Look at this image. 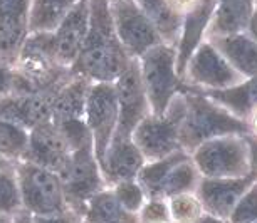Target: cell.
I'll return each mask as SVG.
<instances>
[{
	"label": "cell",
	"mask_w": 257,
	"mask_h": 223,
	"mask_svg": "<svg viewBox=\"0 0 257 223\" xmlns=\"http://www.w3.org/2000/svg\"><path fill=\"white\" fill-rule=\"evenodd\" d=\"M130 61L132 57L126 54L116 37L109 2L91 0L88 36L71 72L86 77L89 82H114Z\"/></svg>",
	"instance_id": "6da1fadb"
},
{
	"label": "cell",
	"mask_w": 257,
	"mask_h": 223,
	"mask_svg": "<svg viewBox=\"0 0 257 223\" xmlns=\"http://www.w3.org/2000/svg\"><path fill=\"white\" fill-rule=\"evenodd\" d=\"M185 114L180 124V148L187 154L208 139L227 134H249V124L198 91L183 87Z\"/></svg>",
	"instance_id": "7a4b0ae2"
},
{
	"label": "cell",
	"mask_w": 257,
	"mask_h": 223,
	"mask_svg": "<svg viewBox=\"0 0 257 223\" xmlns=\"http://www.w3.org/2000/svg\"><path fill=\"white\" fill-rule=\"evenodd\" d=\"M202 178H242L252 173L249 134H227L208 139L190 154Z\"/></svg>",
	"instance_id": "3957f363"
},
{
	"label": "cell",
	"mask_w": 257,
	"mask_h": 223,
	"mask_svg": "<svg viewBox=\"0 0 257 223\" xmlns=\"http://www.w3.org/2000/svg\"><path fill=\"white\" fill-rule=\"evenodd\" d=\"M137 61L150 109L162 116L172 99L183 91V82L177 72L175 47L160 42Z\"/></svg>",
	"instance_id": "277c9868"
},
{
	"label": "cell",
	"mask_w": 257,
	"mask_h": 223,
	"mask_svg": "<svg viewBox=\"0 0 257 223\" xmlns=\"http://www.w3.org/2000/svg\"><path fill=\"white\" fill-rule=\"evenodd\" d=\"M183 114L185 98L182 91L172 99L162 116L150 113L140 121L133 129L132 139L142 151L145 161H155L180 151V124Z\"/></svg>",
	"instance_id": "5b68a950"
},
{
	"label": "cell",
	"mask_w": 257,
	"mask_h": 223,
	"mask_svg": "<svg viewBox=\"0 0 257 223\" xmlns=\"http://www.w3.org/2000/svg\"><path fill=\"white\" fill-rule=\"evenodd\" d=\"M14 168L26 213L31 216H49L71 210L57 173L29 161L14 163Z\"/></svg>",
	"instance_id": "8992f818"
},
{
	"label": "cell",
	"mask_w": 257,
	"mask_h": 223,
	"mask_svg": "<svg viewBox=\"0 0 257 223\" xmlns=\"http://www.w3.org/2000/svg\"><path fill=\"white\" fill-rule=\"evenodd\" d=\"M57 176L61 178L67 205L81 216L89 198L104 188H109L103 176V171H101L93 146L71 151L66 166Z\"/></svg>",
	"instance_id": "52a82bcc"
},
{
	"label": "cell",
	"mask_w": 257,
	"mask_h": 223,
	"mask_svg": "<svg viewBox=\"0 0 257 223\" xmlns=\"http://www.w3.org/2000/svg\"><path fill=\"white\" fill-rule=\"evenodd\" d=\"M183 87L193 91H217L244 81L213 44L203 41L188 59L182 76Z\"/></svg>",
	"instance_id": "ba28073f"
},
{
	"label": "cell",
	"mask_w": 257,
	"mask_h": 223,
	"mask_svg": "<svg viewBox=\"0 0 257 223\" xmlns=\"http://www.w3.org/2000/svg\"><path fill=\"white\" fill-rule=\"evenodd\" d=\"M84 121L93 138L94 154L101 166L118 128V98L114 82H91Z\"/></svg>",
	"instance_id": "9c48e42d"
},
{
	"label": "cell",
	"mask_w": 257,
	"mask_h": 223,
	"mask_svg": "<svg viewBox=\"0 0 257 223\" xmlns=\"http://www.w3.org/2000/svg\"><path fill=\"white\" fill-rule=\"evenodd\" d=\"M116 37L132 59H140L145 52L162 42L152 22L140 9L137 0L109 2Z\"/></svg>",
	"instance_id": "30bf717a"
},
{
	"label": "cell",
	"mask_w": 257,
	"mask_h": 223,
	"mask_svg": "<svg viewBox=\"0 0 257 223\" xmlns=\"http://www.w3.org/2000/svg\"><path fill=\"white\" fill-rule=\"evenodd\" d=\"M114 89L118 98V128L114 138H132L133 129L140 121L152 113L137 59L130 61L126 69L114 81Z\"/></svg>",
	"instance_id": "8fae6325"
},
{
	"label": "cell",
	"mask_w": 257,
	"mask_h": 223,
	"mask_svg": "<svg viewBox=\"0 0 257 223\" xmlns=\"http://www.w3.org/2000/svg\"><path fill=\"white\" fill-rule=\"evenodd\" d=\"M89 9L91 0H81L61 19L54 31H51L52 54L57 64L64 69L71 71L72 64L79 56L84 39L88 36Z\"/></svg>",
	"instance_id": "7c38bea8"
},
{
	"label": "cell",
	"mask_w": 257,
	"mask_h": 223,
	"mask_svg": "<svg viewBox=\"0 0 257 223\" xmlns=\"http://www.w3.org/2000/svg\"><path fill=\"white\" fill-rule=\"evenodd\" d=\"M57 89L27 94H7L6 98L0 99V119L21 124L26 129L49 123L52 121V106Z\"/></svg>",
	"instance_id": "4fadbf2b"
},
{
	"label": "cell",
	"mask_w": 257,
	"mask_h": 223,
	"mask_svg": "<svg viewBox=\"0 0 257 223\" xmlns=\"http://www.w3.org/2000/svg\"><path fill=\"white\" fill-rule=\"evenodd\" d=\"M69 156L71 149L59 128L52 121L29 129L27 151L22 161L39 164L59 174Z\"/></svg>",
	"instance_id": "5bb4252c"
},
{
	"label": "cell",
	"mask_w": 257,
	"mask_h": 223,
	"mask_svg": "<svg viewBox=\"0 0 257 223\" xmlns=\"http://www.w3.org/2000/svg\"><path fill=\"white\" fill-rule=\"evenodd\" d=\"M254 181L252 173L242 178H202L195 193L205 213L229 218L235 203Z\"/></svg>",
	"instance_id": "9a60e30c"
},
{
	"label": "cell",
	"mask_w": 257,
	"mask_h": 223,
	"mask_svg": "<svg viewBox=\"0 0 257 223\" xmlns=\"http://www.w3.org/2000/svg\"><path fill=\"white\" fill-rule=\"evenodd\" d=\"M32 0H0V57L14 62L29 36Z\"/></svg>",
	"instance_id": "2e32d148"
},
{
	"label": "cell",
	"mask_w": 257,
	"mask_h": 223,
	"mask_svg": "<svg viewBox=\"0 0 257 223\" xmlns=\"http://www.w3.org/2000/svg\"><path fill=\"white\" fill-rule=\"evenodd\" d=\"M215 7H217V0H200L195 9H192L190 12L183 16L180 37H178V42L175 46L177 72L180 76V79L190 56L195 52V49L203 41H207L208 27H210Z\"/></svg>",
	"instance_id": "e0dca14e"
},
{
	"label": "cell",
	"mask_w": 257,
	"mask_h": 223,
	"mask_svg": "<svg viewBox=\"0 0 257 223\" xmlns=\"http://www.w3.org/2000/svg\"><path fill=\"white\" fill-rule=\"evenodd\" d=\"M145 158L132 138H113L103 161L101 171L108 186L123 180H137Z\"/></svg>",
	"instance_id": "ac0fdd59"
},
{
	"label": "cell",
	"mask_w": 257,
	"mask_h": 223,
	"mask_svg": "<svg viewBox=\"0 0 257 223\" xmlns=\"http://www.w3.org/2000/svg\"><path fill=\"white\" fill-rule=\"evenodd\" d=\"M207 39L244 79L257 76V39L247 31Z\"/></svg>",
	"instance_id": "d6986e66"
},
{
	"label": "cell",
	"mask_w": 257,
	"mask_h": 223,
	"mask_svg": "<svg viewBox=\"0 0 257 223\" xmlns=\"http://www.w3.org/2000/svg\"><path fill=\"white\" fill-rule=\"evenodd\" d=\"M89 87L91 82L86 77L71 72V76L56 93L54 106H52V123L59 124L66 121L84 119Z\"/></svg>",
	"instance_id": "ffe728a7"
},
{
	"label": "cell",
	"mask_w": 257,
	"mask_h": 223,
	"mask_svg": "<svg viewBox=\"0 0 257 223\" xmlns=\"http://www.w3.org/2000/svg\"><path fill=\"white\" fill-rule=\"evenodd\" d=\"M215 101L222 108L234 114L237 119L247 123L252 111L257 108V76L240 81L239 84L217 91H198Z\"/></svg>",
	"instance_id": "44dd1931"
},
{
	"label": "cell",
	"mask_w": 257,
	"mask_h": 223,
	"mask_svg": "<svg viewBox=\"0 0 257 223\" xmlns=\"http://www.w3.org/2000/svg\"><path fill=\"white\" fill-rule=\"evenodd\" d=\"M254 7L255 0H217L207 37L245 32Z\"/></svg>",
	"instance_id": "7402d4cb"
},
{
	"label": "cell",
	"mask_w": 257,
	"mask_h": 223,
	"mask_svg": "<svg viewBox=\"0 0 257 223\" xmlns=\"http://www.w3.org/2000/svg\"><path fill=\"white\" fill-rule=\"evenodd\" d=\"M82 220L86 223H140L138 215L119 205L111 188H104L89 198L82 211Z\"/></svg>",
	"instance_id": "603a6c76"
},
{
	"label": "cell",
	"mask_w": 257,
	"mask_h": 223,
	"mask_svg": "<svg viewBox=\"0 0 257 223\" xmlns=\"http://www.w3.org/2000/svg\"><path fill=\"white\" fill-rule=\"evenodd\" d=\"M137 4L152 22L162 42L175 47L180 37L183 17L170 9L167 0H137Z\"/></svg>",
	"instance_id": "cb8c5ba5"
},
{
	"label": "cell",
	"mask_w": 257,
	"mask_h": 223,
	"mask_svg": "<svg viewBox=\"0 0 257 223\" xmlns=\"http://www.w3.org/2000/svg\"><path fill=\"white\" fill-rule=\"evenodd\" d=\"M200 180L202 174L198 173L192 158L187 156L168 169V173L165 174V178L160 183L157 196L172 198L180 195V193H195Z\"/></svg>",
	"instance_id": "d4e9b609"
},
{
	"label": "cell",
	"mask_w": 257,
	"mask_h": 223,
	"mask_svg": "<svg viewBox=\"0 0 257 223\" xmlns=\"http://www.w3.org/2000/svg\"><path fill=\"white\" fill-rule=\"evenodd\" d=\"M81 0H32L29 32H51Z\"/></svg>",
	"instance_id": "484cf974"
},
{
	"label": "cell",
	"mask_w": 257,
	"mask_h": 223,
	"mask_svg": "<svg viewBox=\"0 0 257 223\" xmlns=\"http://www.w3.org/2000/svg\"><path fill=\"white\" fill-rule=\"evenodd\" d=\"M29 129L21 124L0 119V156L9 163L22 161L27 151Z\"/></svg>",
	"instance_id": "4316f807"
},
{
	"label": "cell",
	"mask_w": 257,
	"mask_h": 223,
	"mask_svg": "<svg viewBox=\"0 0 257 223\" xmlns=\"http://www.w3.org/2000/svg\"><path fill=\"white\" fill-rule=\"evenodd\" d=\"M22 211L17 173L14 164H9L4 169H0V213L16 216Z\"/></svg>",
	"instance_id": "83f0119b"
},
{
	"label": "cell",
	"mask_w": 257,
	"mask_h": 223,
	"mask_svg": "<svg viewBox=\"0 0 257 223\" xmlns=\"http://www.w3.org/2000/svg\"><path fill=\"white\" fill-rule=\"evenodd\" d=\"M168 206L173 223H195L205 213L197 193H180L168 198Z\"/></svg>",
	"instance_id": "f1b7e54d"
},
{
	"label": "cell",
	"mask_w": 257,
	"mask_h": 223,
	"mask_svg": "<svg viewBox=\"0 0 257 223\" xmlns=\"http://www.w3.org/2000/svg\"><path fill=\"white\" fill-rule=\"evenodd\" d=\"M109 188L116 196V200L119 201V205L124 210L135 213V215L140 211V208L143 206L145 200H147V191L143 190L138 180H123L111 185Z\"/></svg>",
	"instance_id": "f546056e"
},
{
	"label": "cell",
	"mask_w": 257,
	"mask_h": 223,
	"mask_svg": "<svg viewBox=\"0 0 257 223\" xmlns=\"http://www.w3.org/2000/svg\"><path fill=\"white\" fill-rule=\"evenodd\" d=\"M229 223H255L257 221V180L247 188L235 203L229 215Z\"/></svg>",
	"instance_id": "4dcf8cb0"
},
{
	"label": "cell",
	"mask_w": 257,
	"mask_h": 223,
	"mask_svg": "<svg viewBox=\"0 0 257 223\" xmlns=\"http://www.w3.org/2000/svg\"><path fill=\"white\" fill-rule=\"evenodd\" d=\"M137 215L140 223H173L170 216L168 198L163 196H147Z\"/></svg>",
	"instance_id": "1f68e13d"
},
{
	"label": "cell",
	"mask_w": 257,
	"mask_h": 223,
	"mask_svg": "<svg viewBox=\"0 0 257 223\" xmlns=\"http://www.w3.org/2000/svg\"><path fill=\"white\" fill-rule=\"evenodd\" d=\"M14 87H16V72H14L12 62L0 57V99L6 98L7 94H12Z\"/></svg>",
	"instance_id": "d6a6232c"
},
{
	"label": "cell",
	"mask_w": 257,
	"mask_h": 223,
	"mask_svg": "<svg viewBox=\"0 0 257 223\" xmlns=\"http://www.w3.org/2000/svg\"><path fill=\"white\" fill-rule=\"evenodd\" d=\"M32 220L34 223H84L79 213L72 210H66L49 216H32Z\"/></svg>",
	"instance_id": "836d02e7"
},
{
	"label": "cell",
	"mask_w": 257,
	"mask_h": 223,
	"mask_svg": "<svg viewBox=\"0 0 257 223\" xmlns=\"http://www.w3.org/2000/svg\"><path fill=\"white\" fill-rule=\"evenodd\" d=\"M170 9H172L173 12L178 14V16H185L192 11V9L197 7V4L200 2V0H167Z\"/></svg>",
	"instance_id": "e575fe53"
},
{
	"label": "cell",
	"mask_w": 257,
	"mask_h": 223,
	"mask_svg": "<svg viewBox=\"0 0 257 223\" xmlns=\"http://www.w3.org/2000/svg\"><path fill=\"white\" fill-rule=\"evenodd\" d=\"M249 141H250V151H252V174L257 180V139L252 138L249 134Z\"/></svg>",
	"instance_id": "d590c367"
},
{
	"label": "cell",
	"mask_w": 257,
	"mask_h": 223,
	"mask_svg": "<svg viewBox=\"0 0 257 223\" xmlns=\"http://www.w3.org/2000/svg\"><path fill=\"white\" fill-rule=\"evenodd\" d=\"M195 223H229V220H227V218H222V216L210 215V213H203Z\"/></svg>",
	"instance_id": "8d00e7d4"
},
{
	"label": "cell",
	"mask_w": 257,
	"mask_h": 223,
	"mask_svg": "<svg viewBox=\"0 0 257 223\" xmlns=\"http://www.w3.org/2000/svg\"><path fill=\"white\" fill-rule=\"evenodd\" d=\"M247 124H249V134L252 138L257 139V108L252 111L249 121H247Z\"/></svg>",
	"instance_id": "74e56055"
},
{
	"label": "cell",
	"mask_w": 257,
	"mask_h": 223,
	"mask_svg": "<svg viewBox=\"0 0 257 223\" xmlns=\"http://www.w3.org/2000/svg\"><path fill=\"white\" fill-rule=\"evenodd\" d=\"M247 32H249L254 39H257V4H255V7H254V12H252V17H250L249 29H247Z\"/></svg>",
	"instance_id": "f35d334b"
},
{
	"label": "cell",
	"mask_w": 257,
	"mask_h": 223,
	"mask_svg": "<svg viewBox=\"0 0 257 223\" xmlns=\"http://www.w3.org/2000/svg\"><path fill=\"white\" fill-rule=\"evenodd\" d=\"M14 223H34V220H32V216L29 215V213L22 211V213H19L16 218H14Z\"/></svg>",
	"instance_id": "ab89813d"
},
{
	"label": "cell",
	"mask_w": 257,
	"mask_h": 223,
	"mask_svg": "<svg viewBox=\"0 0 257 223\" xmlns=\"http://www.w3.org/2000/svg\"><path fill=\"white\" fill-rule=\"evenodd\" d=\"M17 216V215H16ZM16 216H11V215H2L0 213V223H14V218Z\"/></svg>",
	"instance_id": "60d3db41"
},
{
	"label": "cell",
	"mask_w": 257,
	"mask_h": 223,
	"mask_svg": "<svg viewBox=\"0 0 257 223\" xmlns=\"http://www.w3.org/2000/svg\"><path fill=\"white\" fill-rule=\"evenodd\" d=\"M9 164H12V163H9V161H6L2 156H0V169H4L6 166H9Z\"/></svg>",
	"instance_id": "b9f144b4"
},
{
	"label": "cell",
	"mask_w": 257,
	"mask_h": 223,
	"mask_svg": "<svg viewBox=\"0 0 257 223\" xmlns=\"http://www.w3.org/2000/svg\"><path fill=\"white\" fill-rule=\"evenodd\" d=\"M108 2H114V0H108Z\"/></svg>",
	"instance_id": "7bdbcfd3"
},
{
	"label": "cell",
	"mask_w": 257,
	"mask_h": 223,
	"mask_svg": "<svg viewBox=\"0 0 257 223\" xmlns=\"http://www.w3.org/2000/svg\"><path fill=\"white\" fill-rule=\"evenodd\" d=\"M255 4H257V0H255Z\"/></svg>",
	"instance_id": "ee69618b"
},
{
	"label": "cell",
	"mask_w": 257,
	"mask_h": 223,
	"mask_svg": "<svg viewBox=\"0 0 257 223\" xmlns=\"http://www.w3.org/2000/svg\"><path fill=\"white\" fill-rule=\"evenodd\" d=\"M84 223H86V221H84Z\"/></svg>",
	"instance_id": "f6af8a7d"
},
{
	"label": "cell",
	"mask_w": 257,
	"mask_h": 223,
	"mask_svg": "<svg viewBox=\"0 0 257 223\" xmlns=\"http://www.w3.org/2000/svg\"><path fill=\"white\" fill-rule=\"evenodd\" d=\"M255 223H257V221H255Z\"/></svg>",
	"instance_id": "bcb514c9"
}]
</instances>
